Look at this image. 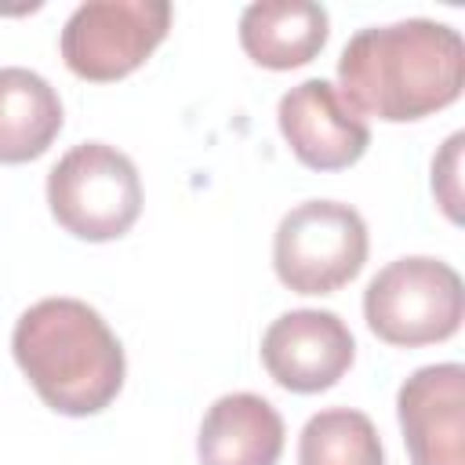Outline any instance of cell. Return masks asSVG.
<instances>
[{"mask_svg": "<svg viewBox=\"0 0 465 465\" xmlns=\"http://www.w3.org/2000/svg\"><path fill=\"white\" fill-rule=\"evenodd\" d=\"M338 84L352 113L389 124L421 120L458 102L465 84V44L458 29L432 18L367 25L341 47Z\"/></svg>", "mask_w": 465, "mask_h": 465, "instance_id": "cell-1", "label": "cell"}, {"mask_svg": "<svg viewBox=\"0 0 465 465\" xmlns=\"http://www.w3.org/2000/svg\"><path fill=\"white\" fill-rule=\"evenodd\" d=\"M11 352L36 396L69 418L105 411L124 385V345L80 298H44L11 331Z\"/></svg>", "mask_w": 465, "mask_h": 465, "instance_id": "cell-2", "label": "cell"}, {"mask_svg": "<svg viewBox=\"0 0 465 465\" xmlns=\"http://www.w3.org/2000/svg\"><path fill=\"white\" fill-rule=\"evenodd\" d=\"M54 222L91 243L120 240L142 214V178L131 156L105 142L73 145L47 174Z\"/></svg>", "mask_w": 465, "mask_h": 465, "instance_id": "cell-3", "label": "cell"}, {"mask_svg": "<svg viewBox=\"0 0 465 465\" xmlns=\"http://www.w3.org/2000/svg\"><path fill=\"white\" fill-rule=\"evenodd\" d=\"M363 316L381 341L400 349L447 341L465 316L461 276L440 258H396L367 283Z\"/></svg>", "mask_w": 465, "mask_h": 465, "instance_id": "cell-4", "label": "cell"}, {"mask_svg": "<svg viewBox=\"0 0 465 465\" xmlns=\"http://www.w3.org/2000/svg\"><path fill=\"white\" fill-rule=\"evenodd\" d=\"M367 247V222L356 207L338 200H305L276 225L272 269L294 294H334L360 276Z\"/></svg>", "mask_w": 465, "mask_h": 465, "instance_id": "cell-5", "label": "cell"}, {"mask_svg": "<svg viewBox=\"0 0 465 465\" xmlns=\"http://www.w3.org/2000/svg\"><path fill=\"white\" fill-rule=\"evenodd\" d=\"M167 29V0H87L62 25V58L76 76L109 84L134 73Z\"/></svg>", "mask_w": 465, "mask_h": 465, "instance_id": "cell-6", "label": "cell"}, {"mask_svg": "<svg viewBox=\"0 0 465 465\" xmlns=\"http://www.w3.org/2000/svg\"><path fill=\"white\" fill-rule=\"evenodd\" d=\"M356 341L338 312L291 309L269 323L262 338V363L269 378L291 392H323L352 367Z\"/></svg>", "mask_w": 465, "mask_h": 465, "instance_id": "cell-7", "label": "cell"}, {"mask_svg": "<svg viewBox=\"0 0 465 465\" xmlns=\"http://www.w3.org/2000/svg\"><path fill=\"white\" fill-rule=\"evenodd\" d=\"M276 120L291 153L312 171L352 167L371 145L363 116L352 113L338 87L320 76L291 87L276 105Z\"/></svg>", "mask_w": 465, "mask_h": 465, "instance_id": "cell-8", "label": "cell"}, {"mask_svg": "<svg viewBox=\"0 0 465 465\" xmlns=\"http://www.w3.org/2000/svg\"><path fill=\"white\" fill-rule=\"evenodd\" d=\"M411 465H465V367L414 371L396 396Z\"/></svg>", "mask_w": 465, "mask_h": 465, "instance_id": "cell-9", "label": "cell"}, {"mask_svg": "<svg viewBox=\"0 0 465 465\" xmlns=\"http://www.w3.org/2000/svg\"><path fill=\"white\" fill-rule=\"evenodd\" d=\"M200 465H276L283 454V418L254 392L218 396L196 436Z\"/></svg>", "mask_w": 465, "mask_h": 465, "instance_id": "cell-10", "label": "cell"}, {"mask_svg": "<svg viewBox=\"0 0 465 465\" xmlns=\"http://www.w3.org/2000/svg\"><path fill=\"white\" fill-rule=\"evenodd\" d=\"M327 7L309 0H258L240 15V47L265 69H298L327 44Z\"/></svg>", "mask_w": 465, "mask_h": 465, "instance_id": "cell-11", "label": "cell"}, {"mask_svg": "<svg viewBox=\"0 0 465 465\" xmlns=\"http://www.w3.org/2000/svg\"><path fill=\"white\" fill-rule=\"evenodd\" d=\"M62 131L58 91L33 69H0V163H29Z\"/></svg>", "mask_w": 465, "mask_h": 465, "instance_id": "cell-12", "label": "cell"}, {"mask_svg": "<svg viewBox=\"0 0 465 465\" xmlns=\"http://www.w3.org/2000/svg\"><path fill=\"white\" fill-rule=\"evenodd\" d=\"M298 465H385V450L363 411L327 407L305 421Z\"/></svg>", "mask_w": 465, "mask_h": 465, "instance_id": "cell-13", "label": "cell"}, {"mask_svg": "<svg viewBox=\"0 0 465 465\" xmlns=\"http://www.w3.org/2000/svg\"><path fill=\"white\" fill-rule=\"evenodd\" d=\"M461 142H465V134H450L443 156L432 160V193L440 196L443 211L454 222H461V211H458V153H461Z\"/></svg>", "mask_w": 465, "mask_h": 465, "instance_id": "cell-14", "label": "cell"}]
</instances>
